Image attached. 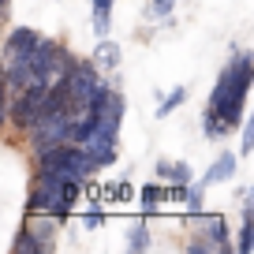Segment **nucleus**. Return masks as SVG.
<instances>
[{
  "instance_id": "ddd939ff",
  "label": "nucleus",
  "mask_w": 254,
  "mask_h": 254,
  "mask_svg": "<svg viewBox=\"0 0 254 254\" xmlns=\"http://www.w3.org/2000/svg\"><path fill=\"white\" fill-rule=\"evenodd\" d=\"M183 101H187V90H183V86H176V90H172V94H168V97L161 94V109H157V116L165 120L168 112H176V109H180Z\"/></svg>"
},
{
  "instance_id": "6ab92c4d",
  "label": "nucleus",
  "mask_w": 254,
  "mask_h": 254,
  "mask_svg": "<svg viewBox=\"0 0 254 254\" xmlns=\"http://www.w3.org/2000/svg\"><path fill=\"white\" fill-rule=\"evenodd\" d=\"M176 8V0H153L150 4V19H168Z\"/></svg>"
},
{
  "instance_id": "1a4fd4ad",
  "label": "nucleus",
  "mask_w": 254,
  "mask_h": 254,
  "mask_svg": "<svg viewBox=\"0 0 254 254\" xmlns=\"http://www.w3.org/2000/svg\"><path fill=\"white\" fill-rule=\"evenodd\" d=\"M94 67L97 71H116L120 67V45L116 41H109V38H97V49H94Z\"/></svg>"
},
{
  "instance_id": "dca6fc26",
  "label": "nucleus",
  "mask_w": 254,
  "mask_h": 254,
  "mask_svg": "<svg viewBox=\"0 0 254 254\" xmlns=\"http://www.w3.org/2000/svg\"><path fill=\"white\" fill-rule=\"evenodd\" d=\"M202 127H206V138H213V142H217V138H224V135H228V127H224V120H217L213 112H206Z\"/></svg>"
},
{
  "instance_id": "0eeeda50",
  "label": "nucleus",
  "mask_w": 254,
  "mask_h": 254,
  "mask_svg": "<svg viewBox=\"0 0 254 254\" xmlns=\"http://www.w3.org/2000/svg\"><path fill=\"white\" fill-rule=\"evenodd\" d=\"M53 228H56V217H53V213H45V221H38V213H30V221H26V232L38 239L41 251H53V247H56Z\"/></svg>"
},
{
  "instance_id": "7ed1b4c3",
  "label": "nucleus",
  "mask_w": 254,
  "mask_h": 254,
  "mask_svg": "<svg viewBox=\"0 0 254 254\" xmlns=\"http://www.w3.org/2000/svg\"><path fill=\"white\" fill-rule=\"evenodd\" d=\"M67 97H71V105H79V101H90L94 97V90H97V82H101V71L94 67V60H75L71 67H67ZM67 105V109H71Z\"/></svg>"
},
{
  "instance_id": "f257e3e1",
  "label": "nucleus",
  "mask_w": 254,
  "mask_h": 254,
  "mask_svg": "<svg viewBox=\"0 0 254 254\" xmlns=\"http://www.w3.org/2000/svg\"><path fill=\"white\" fill-rule=\"evenodd\" d=\"M26 131V142L30 150H45V146H56V142H67V112H41Z\"/></svg>"
},
{
  "instance_id": "a211bd4d",
  "label": "nucleus",
  "mask_w": 254,
  "mask_h": 254,
  "mask_svg": "<svg viewBox=\"0 0 254 254\" xmlns=\"http://www.w3.org/2000/svg\"><path fill=\"white\" fill-rule=\"evenodd\" d=\"M239 127H243V142H239V153L247 157V153L254 150V120H247V116H243V124H239Z\"/></svg>"
},
{
  "instance_id": "9d476101",
  "label": "nucleus",
  "mask_w": 254,
  "mask_h": 254,
  "mask_svg": "<svg viewBox=\"0 0 254 254\" xmlns=\"http://www.w3.org/2000/svg\"><path fill=\"white\" fill-rule=\"evenodd\" d=\"M26 213H56V194L34 183L30 198H26Z\"/></svg>"
},
{
  "instance_id": "9b49d317",
  "label": "nucleus",
  "mask_w": 254,
  "mask_h": 254,
  "mask_svg": "<svg viewBox=\"0 0 254 254\" xmlns=\"http://www.w3.org/2000/svg\"><path fill=\"white\" fill-rule=\"evenodd\" d=\"M183 206H187V213H202V206H206V183H187V190H183Z\"/></svg>"
},
{
  "instance_id": "4be33fe9",
  "label": "nucleus",
  "mask_w": 254,
  "mask_h": 254,
  "mask_svg": "<svg viewBox=\"0 0 254 254\" xmlns=\"http://www.w3.org/2000/svg\"><path fill=\"white\" fill-rule=\"evenodd\" d=\"M8 101V86H4V75H0V105Z\"/></svg>"
},
{
  "instance_id": "39448f33",
  "label": "nucleus",
  "mask_w": 254,
  "mask_h": 254,
  "mask_svg": "<svg viewBox=\"0 0 254 254\" xmlns=\"http://www.w3.org/2000/svg\"><path fill=\"white\" fill-rule=\"evenodd\" d=\"M38 41H41V34L34 30V26H15V30L8 34V41H4V60H8V56H26Z\"/></svg>"
},
{
  "instance_id": "f3484780",
  "label": "nucleus",
  "mask_w": 254,
  "mask_h": 254,
  "mask_svg": "<svg viewBox=\"0 0 254 254\" xmlns=\"http://www.w3.org/2000/svg\"><path fill=\"white\" fill-rule=\"evenodd\" d=\"M11 247H15V251H26V254H41V247H38V239H34L30 236V232H19V236H15V243H11Z\"/></svg>"
},
{
  "instance_id": "412c9836",
  "label": "nucleus",
  "mask_w": 254,
  "mask_h": 254,
  "mask_svg": "<svg viewBox=\"0 0 254 254\" xmlns=\"http://www.w3.org/2000/svg\"><path fill=\"white\" fill-rule=\"evenodd\" d=\"M82 224H86V228H101V224H105V213H101V209H90Z\"/></svg>"
},
{
  "instance_id": "f03ea898",
  "label": "nucleus",
  "mask_w": 254,
  "mask_h": 254,
  "mask_svg": "<svg viewBox=\"0 0 254 254\" xmlns=\"http://www.w3.org/2000/svg\"><path fill=\"white\" fill-rule=\"evenodd\" d=\"M41 101H45V82H34V86L15 90V97L8 101V120L15 127H30L41 116Z\"/></svg>"
},
{
  "instance_id": "20e7f679",
  "label": "nucleus",
  "mask_w": 254,
  "mask_h": 254,
  "mask_svg": "<svg viewBox=\"0 0 254 254\" xmlns=\"http://www.w3.org/2000/svg\"><path fill=\"white\" fill-rule=\"evenodd\" d=\"M194 228H198V236H206L209 243H217V251H228V247H232V239H228V224H224V217H221V213H209V217L194 213Z\"/></svg>"
},
{
  "instance_id": "f8f14e48",
  "label": "nucleus",
  "mask_w": 254,
  "mask_h": 254,
  "mask_svg": "<svg viewBox=\"0 0 254 254\" xmlns=\"http://www.w3.org/2000/svg\"><path fill=\"white\" fill-rule=\"evenodd\" d=\"M146 247H150V232H146V224L138 221V224L127 228V251H146Z\"/></svg>"
},
{
  "instance_id": "6e6552de",
  "label": "nucleus",
  "mask_w": 254,
  "mask_h": 254,
  "mask_svg": "<svg viewBox=\"0 0 254 254\" xmlns=\"http://www.w3.org/2000/svg\"><path fill=\"white\" fill-rule=\"evenodd\" d=\"M190 176L194 172H190L187 161H157V180L165 183V187L168 183H190Z\"/></svg>"
},
{
  "instance_id": "4468645a",
  "label": "nucleus",
  "mask_w": 254,
  "mask_h": 254,
  "mask_svg": "<svg viewBox=\"0 0 254 254\" xmlns=\"http://www.w3.org/2000/svg\"><path fill=\"white\" fill-rule=\"evenodd\" d=\"M236 251H239V254H251V251H254V217H243V228H239Z\"/></svg>"
},
{
  "instance_id": "2eb2a0df",
  "label": "nucleus",
  "mask_w": 254,
  "mask_h": 254,
  "mask_svg": "<svg viewBox=\"0 0 254 254\" xmlns=\"http://www.w3.org/2000/svg\"><path fill=\"white\" fill-rule=\"evenodd\" d=\"M138 194H142V206H146V209H153L161 198H168V187H161V183H146Z\"/></svg>"
},
{
  "instance_id": "aec40b11",
  "label": "nucleus",
  "mask_w": 254,
  "mask_h": 254,
  "mask_svg": "<svg viewBox=\"0 0 254 254\" xmlns=\"http://www.w3.org/2000/svg\"><path fill=\"white\" fill-rule=\"evenodd\" d=\"M190 251L194 254H217V243H209L206 236H198V239H190Z\"/></svg>"
},
{
  "instance_id": "423d86ee",
  "label": "nucleus",
  "mask_w": 254,
  "mask_h": 254,
  "mask_svg": "<svg viewBox=\"0 0 254 254\" xmlns=\"http://www.w3.org/2000/svg\"><path fill=\"white\" fill-rule=\"evenodd\" d=\"M236 172H239V153L224 150L221 157L213 161V168L202 176V183H206V187H213V183H228V180H236Z\"/></svg>"
}]
</instances>
